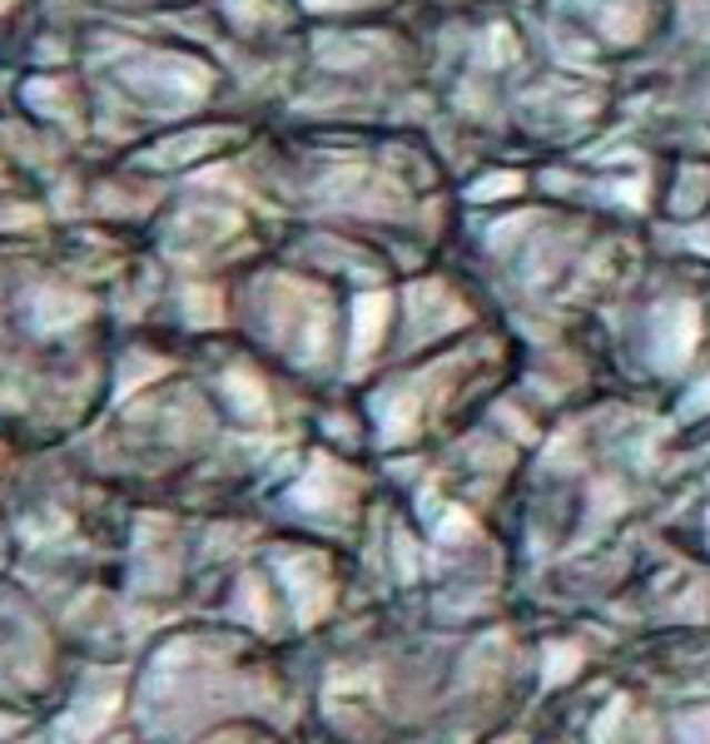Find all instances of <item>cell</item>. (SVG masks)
I'll list each match as a JSON object with an SVG mask.
<instances>
[]
</instances>
